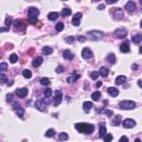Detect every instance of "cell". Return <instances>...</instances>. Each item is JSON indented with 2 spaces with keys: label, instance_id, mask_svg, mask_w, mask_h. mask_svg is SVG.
Wrapping results in <instances>:
<instances>
[{
  "label": "cell",
  "instance_id": "f907efd6",
  "mask_svg": "<svg viewBox=\"0 0 142 142\" xmlns=\"http://www.w3.org/2000/svg\"><path fill=\"white\" fill-rule=\"evenodd\" d=\"M11 100H12V94H11V93L7 94V101H8V102H10Z\"/></svg>",
  "mask_w": 142,
  "mask_h": 142
},
{
  "label": "cell",
  "instance_id": "bcb514c9",
  "mask_svg": "<svg viewBox=\"0 0 142 142\" xmlns=\"http://www.w3.org/2000/svg\"><path fill=\"white\" fill-rule=\"evenodd\" d=\"M103 113H104V114H107L108 117H112L113 116V112L111 110H103Z\"/></svg>",
  "mask_w": 142,
  "mask_h": 142
},
{
  "label": "cell",
  "instance_id": "7dc6e473",
  "mask_svg": "<svg viewBox=\"0 0 142 142\" xmlns=\"http://www.w3.org/2000/svg\"><path fill=\"white\" fill-rule=\"evenodd\" d=\"M119 142H129V139H128V137H125V135H123V137L120 138V140H119Z\"/></svg>",
  "mask_w": 142,
  "mask_h": 142
},
{
  "label": "cell",
  "instance_id": "d590c367",
  "mask_svg": "<svg viewBox=\"0 0 142 142\" xmlns=\"http://www.w3.org/2000/svg\"><path fill=\"white\" fill-rule=\"evenodd\" d=\"M44 97H46V98H50V97L52 96V90H51L50 88H47V89H44Z\"/></svg>",
  "mask_w": 142,
  "mask_h": 142
},
{
  "label": "cell",
  "instance_id": "2e32d148",
  "mask_svg": "<svg viewBox=\"0 0 142 142\" xmlns=\"http://www.w3.org/2000/svg\"><path fill=\"white\" fill-rule=\"evenodd\" d=\"M79 78H80V75H78V73H73V75L69 76V77L67 78V81H68V83H73V82H76Z\"/></svg>",
  "mask_w": 142,
  "mask_h": 142
},
{
  "label": "cell",
  "instance_id": "db71d44e",
  "mask_svg": "<svg viewBox=\"0 0 142 142\" xmlns=\"http://www.w3.org/2000/svg\"><path fill=\"white\" fill-rule=\"evenodd\" d=\"M101 84H102V83H101V82H100V81H98V82H97V83H96V87H97V88H99V87H101Z\"/></svg>",
  "mask_w": 142,
  "mask_h": 142
},
{
  "label": "cell",
  "instance_id": "681fc988",
  "mask_svg": "<svg viewBox=\"0 0 142 142\" xmlns=\"http://www.w3.org/2000/svg\"><path fill=\"white\" fill-rule=\"evenodd\" d=\"M118 0H107V3L108 5H112V3H116Z\"/></svg>",
  "mask_w": 142,
  "mask_h": 142
},
{
  "label": "cell",
  "instance_id": "f546056e",
  "mask_svg": "<svg viewBox=\"0 0 142 142\" xmlns=\"http://www.w3.org/2000/svg\"><path fill=\"white\" fill-rule=\"evenodd\" d=\"M120 121H121V117L120 116H116L114 118L112 119V125H119L120 124Z\"/></svg>",
  "mask_w": 142,
  "mask_h": 142
},
{
  "label": "cell",
  "instance_id": "4316f807",
  "mask_svg": "<svg viewBox=\"0 0 142 142\" xmlns=\"http://www.w3.org/2000/svg\"><path fill=\"white\" fill-rule=\"evenodd\" d=\"M22 76H23L26 79H30V78L32 77V72L29 69H24L23 71H22Z\"/></svg>",
  "mask_w": 142,
  "mask_h": 142
},
{
  "label": "cell",
  "instance_id": "816d5d0a",
  "mask_svg": "<svg viewBox=\"0 0 142 142\" xmlns=\"http://www.w3.org/2000/svg\"><path fill=\"white\" fill-rule=\"evenodd\" d=\"M78 39H79V41H82V42H83V41H86V38H84V37H78Z\"/></svg>",
  "mask_w": 142,
  "mask_h": 142
},
{
  "label": "cell",
  "instance_id": "9a60e30c",
  "mask_svg": "<svg viewBox=\"0 0 142 142\" xmlns=\"http://www.w3.org/2000/svg\"><path fill=\"white\" fill-rule=\"evenodd\" d=\"M46 106H47V104L44 103V99H42V100H39V101L36 102L37 109H38V110H40V111H44V110H46Z\"/></svg>",
  "mask_w": 142,
  "mask_h": 142
},
{
  "label": "cell",
  "instance_id": "5b68a950",
  "mask_svg": "<svg viewBox=\"0 0 142 142\" xmlns=\"http://www.w3.org/2000/svg\"><path fill=\"white\" fill-rule=\"evenodd\" d=\"M127 29L125 28H118V29L114 30V36L119 39H122V38H125L127 37Z\"/></svg>",
  "mask_w": 142,
  "mask_h": 142
},
{
  "label": "cell",
  "instance_id": "6f0895ef",
  "mask_svg": "<svg viewBox=\"0 0 142 142\" xmlns=\"http://www.w3.org/2000/svg\"><path fill=\"white\" fill-rule=\"evenodd\" d=\"M132 69H137V66H135V65H132Z\"/></svg>",
  "mask_w": 142,
  "mask_h": 142
},
{
  "label": "cell",
  "instance_id": "277c9868",
  "mask_svg": "<svg viewBox=\"0 0 142 142\" xmlns=\"http://www.w3.org/2000/svg\"><path fill=\"white\" fill-rule=\"evenodd\" d=\"M62 102V92L60 90H55V97H53V104L55 106H59Z\"/></svg>",
  "mask_w": 142,
  "mask_h": 142
},
{
  "label": "cell",
  "instance_id": "7c38bea8",
  "mask_svg": "<svg viewBox=\"0 0 142 142\" xmlns=\"http://www.w3.org/2000/svg\"><path fill=\"white\" fill-rule=\"evenodd\" d=\"M125 10H127L128 12H133L135 9V3L134 1H128L127 3H125Z\"/></svg>",
  "mask_w": 142,
  "mask_h": 142
},
{
  "label": "cell",
  "instance_id": "52a82bcc",
  "mask_svg": "<svg viewBox=\"0 0 142 142\" xmlns=\"http://www.w3.org/2000/svg\"><path fill=\"white\" fill-rule=\"evenodd\" d=\"M81 55L83 59H87V60H89V59H91L92 57H93V53H92L91 49L89 48H83L81 51Z\"/></svg>",
  "mask_w": 142,
  "mask_h": 142
},
{
  "label": "cell",
  "instance_id": "9c48e42d",
  "mask_svg": "<svg viewBox=\"0 0 142 142\" xmlns=\"http://www.w3.org/2000/svg\"><path fill=\"white\" fill-rule=\"evenodd\" d=\"M122 125L124 128H127V129H131V128H133L135 125V121L132 120V119H125V120L123 121Z\"/></svg>",
  "mask_w": 142,
  "mask_h": 142
},
{
  "label": "cell",
  "instance_id": "8fae6325",
  "mask_svg": "<svg viewBox=\"0 0 142 142\" xmlns=\"http://www.w3.org/2000/svg\"><path fill=\"white\" fill-rule=\"evenodd\" d=\"M81 17H82L81 12H77V13H75L73 19H72V24H73V26H79V24H80V20H81Z\"/></svg>",
  "mask_w": 142,
  "mask_h": 142
},
{
  "label": "cell",
  "instance_id": "30bf717a",
  "mask_svg": "<svg viewBox=\"0 0 142 142\" xmlns=\"http://www.w3.org/2000/svg\"><path fill=\"white\" fill-rule=\"evenodd\" d=\"M113 15H114V18L117 20H121L123 18V11L121 8H116L113 10Z\"/></svg>",
  "mask_w": 142,
  "mask_h": 142
},
{
  "label": "cell",
  "instance_id": "f1b7e54d",
  "mask_svg": "<svg viewBox=\"0 0 142 142\" xmlns=\"http://www.w3.org/2000/svg\"><path fill=\"white\" fill-rule=\"evenodd\" d=\"M141 40H142V36L140 33H138V34H135V36H133L132 37V41L134 42V44H140L141 42Z\"/></svg>",
  "mask_w": 142,
  "mask_h": 142
},
{
  "label": "cell",
  "instance_id": "ab89813d",
  "mask_svg": "<svg viewBox=\"0 0 142 142\" xmlns=\"http://www.w3.org/2000/svg\"><path fill=\"white\" fill-rule=\"evenodd\" d=\"M98 76H99L98 71H92V72H90V78H91V79H93V80L98 79Z\"/></svg>",
  "mask_w": 142,
  "mask_h": 142
},
{
  "label": "cell",
  "instance_id": "74e56055",
  "mask_svg": "<svg viewBox=\"0 0 142 142\" xmlns=\"http://www.w3.org/2000/svg\"><path fill=\"white\" fill-rule=\"evenodd\" d=\"M112 139H113V137H112V134H110V133H107V134L103 137L104 142H111Z\"/></svg>",
  "mask_w": 142,
  "mask_h": 142
},
{
  "label": "cell",
  "instance_id": "d6986e66",
  "mask_svg": "<svg viewBox=\"0 0 142 142\" xmlns=\"http://www.w3.org/2000/svg\"><path fill=\"white\" fill-rule=\"evenodd\" d=\"M108 93L111 97H117L119 94V90L114 87H110V88H108Z\"/></svg>",
  "mask_w": 142,
  "mask_h": 142
},
{
  "label": "cell",
  "instance_id": "484cf974",
  "mask_svg": "<svg viewBox=\"0 0 142 142\" xmlns=\"http://www.w3.org/2000/svg\"><path fill=\"white\" fill-rule=\"evenodd\" d=\"M52 51H53V49L51 48V47H49V46H46V47H44V48H42V52H44V55H51V53H52Z\"/></svg>",
  "mask_w": 142,
  "mask_h": 142
},
{
  "label": "cell",
  "instance_id": "e575fe53",
  "mask_svg": "<svg viewBox=\"0 0 142 142\" xmlns=\"http://www.w3.org/2000/svg\"><path fill=\"white\" fill-rule=\"evenodd\" d=\"M10 62L11 63H16L18 61V55H16V53H12V55H10Z\"/></svg>",
  "mask_w": 142,
  "mask_h": 142
},
{
  "label": "cell",
  "instance_id": "cb8c5ba5",
  "mask_svg": "<svg viewBox=\"0 0 142 142\" xmlns=\"http://www.w3.org/2000/svg\"><path fill=\"white\" fill-rule=\"evenodd\" d=\"M42 58L41 57H37L36 59H33V61H32V66L33 67H39V66H41V63H42Z\"/></svg>",
  "mask_w": 142,
  "mask_h": 142
},
{
  "label": "cell",
  "instance_id": "6da1fadb",
  "mask_svg": "<svg viewBox=\"0 0 142 142\" xmlns=\"http://www.w3.org/2000/svg\"><path fill=\"white\" fill-rule=\"evenodd\" d=\"M76 130L80 133H87V134H90L94 131V127L92 124H89V123H77L75 125Z\"/></svg>",
  "mask_w": 142,
  "mask_h": 142
},
{
  "label": "cell",
  "instance_id": "7bdbcfd3",
  "mask_svg": "<svg viewBox=\"0 0 142 142\" xmlns=\"http://www.w3.org/2000/svg\"><path fill=\"white\" fill-rule=\"evenodd\" d=\"M5 23H6V27L9 28V27L11 26V23H12V19L10 17H7V18H6V20H5Z\"/></svg>",
  "mask_w": 142,
  "mask_h": 142
},
{
  "label": "cell",
  "instance_id": "d6a6232c",
  "mask_svg": "<svg viewBox=\"0 0 142 142\" xmlns=\"http://www.w3.org/2000/svg\"><path fill=\"white\" fill-rule=\"evenodd\" d=\"M63 28H65V24H63V22H58V23L55 24V30H57L58 32L62 31Z\"/></svg>",
  "mask_w": 142,
  "mask_h": 142
},
{
  "label": "cell",
  "instance_id": "ee69618b",
  "mask_svg": "<svg viewBox=\"0 0 142 142\" xmlns=\"http://www.w3.org/2000/svg\"><path fill=\"white\" fill-rule=\"evenodd\" d=\"M65 41L67 44H72L73 41H75V38H73V37H67V38L65 39Z\"/></svg>",
  "mask_w": 142,
  "mask_h": 142
},
{
  "label": "cell",
  "instance_id": "5bb4252c",
  "mask_svg": "<svg viewBox=\"0 0 142 142\" xmlns=\"http://www.w3.org/2000/svg\"><path fill=\"white\" fill-rule=\"evenodd\" d=\"M16 93H17V96L20 97V98H24V97H27V94H28V89H26V88H20V89H17Z\"/></svg>",
  "mask_w": 142,
  "mask_h": 142
},
{
  "label": "cell",
  "instance_id": "1f68e13d",
  "mask_svg": "<svg viewBox=\"0 0 142 142\" xmlns=\"http://www.w3.org/2000/svg\"><path fill=\"white\" fill-rule=\"evenodd\" d=\"M40 83L42 84V86H49V84L51 83V81L48 79V78H41V79H40Z\"/></svg>",
  "mask_w": 142,
  "mask_h": 142
},
{
  "label": "cell",
  "instance_id": "f35d334b",
  "mask_svg": "<svg viewBox=\"0 0 142 142\" xmlns=\"http://www.w3.org/2000/svg\"><path fill=\"white\" fill-rule=\"evenodd\" d=\"M7 77H6L3 73H0V84H3V83H7Z\"/></svg>",
  "mask_w": 142,
  "mask_h": 142
},
{
  "label": "cell",
  "instance_id": "7a4b0ae2",
  "mask_svg": "<svg viewBox=\"0 0 142 142\" xmlns=\"http://www.w3.org/2000/svg\"><path fill=\"white\" fill-rule=\"evenodd\" d=\"M88 38L90 40H93V41H97V40H101L102 38L104 37V33L102 31H98V30H92V31H89L88 32Z\"/></svg>",
  "mask_w": 142,
  "mask_h": 142
},
{
  "label": "cell",
  "instance_id": "11a10c76",
  "mask_svg": "<svg viewBox=\"0 0 142 142\" xmlns=\"http://www.w3.org/2000/svg\"><path fill=\"white\" fill-rule=\"evenodd\" d=\"M12 83H13V81H7V84H8V86H12Z\"/></svg>",
  "mask_w": 142,
  "mask_h": 142
},
{
  "label": "cell",
  "instance_id": "3957f363",
  "mask_svg": "<svg viewBox=\"0 0 142 142\" xmlns=\"http://www.w3.org/2000/svg\"><path fill=\"white\" fill-rule=\"evenodd\" d=\"M119 107L121 109H124V110H132L135 108V102L130 101V100H123L119 103Z\"/></svg>",
  "mask_w": 142,
  "mask_h": 142
},
{
  "label": "cell",
  "instance_id": "8992f818",
  "mask_svg": "<svg viewBox=\"0 0 142 142\" xmlns=\"http://www.w3.org/2000/svg\"><path fill=\"white\" fill-rule=\"evenodd\" d=\"M39 16V10L34 7H30L28 9V17L29 19H37V17Z\"/></svg>",
  "mask_w": 142,
  "mask_h": 142
},
{
  "label": "cell",
  "instance_id": "4fadbf2b",
  "mask_svg": "<svg viewBox=\"0 0 142 142\" xmlns=\"http://www.w3.org/2000/svg\"><path fill=\"white\" fill-rule=\"evenodd\" d=\"M120 51H121V52H123V53L130 52V44H129V42H128V41L123 42V44L120 46Z\"/></svg>",
  "mask_w": 142,
  "mask_h": 142
},
{
  "label": "cell",
  "instance_id": "8d00e7d4",
  "mask_svg": "<svg viewBox=\"0 0 142 142\" xmlns=\"http://www.w3.org/2000/svg\"><path fill=\"white\" fill-rule=\"evenodd\" d=\"M55 131L53 130V129H49V130L46 132V137H48V138L55 137Z\"/></svg>",
  "mask_w": 142,
  "mask_h": 142
},
{
  "label": "cell",
  "instance_id": "b9f144b4",
  "mask_svg": "<svg viewBox=\"0 0 142 142\" xmlns=\"http://www.w3.org/2000/svg\"><path fill=\"white\" fill-rule=\"evenodd\" d=\"M68 134L66 132H62V133H60V135H59V139L60 140H62V141H66V140H68Z\"/></svg>",
  "mask_w": 142,
  "mask_h": 142
},
{
  "label": "cell",
  "instance_id": "836d02e7",
  "mask_svg": "<svg viewBox=\"0 0 142 142\" xmlns=\"http://www.w3.org/2000/svg\"><path fill=\"white\" fill-rule=\"evenodd\" d=\"M61 15H62L63 17H67V16L71 15V9H69V8H65V9H62Z\"/></svg>",
  "mask_w": 142,
  "mask_h": 142
},
{
  "label": "cell",
  "instance_id": "7402d4cb",
  "mask_svg": "<svg viewBox=\"0 0 142 142\" xmlns=\"http://www.w3.org/2000/svg\"><path fill=\"white\" fill-rule=\"evenodd\" d=\"M99 75L101 76V77H107L109 75V69L106 67H101L100 70H99Z\"/></svg>",
  "mask_w": 142,
  "mask_h": 142
},
{
  "label": "cell",
  "instance_id": "4dcf8cb0",
  "mask_svg": "<svg viewBox=\"0 0 142 142\" xmlns=\"http://www.w3.org/2000/svg\"><path fill=\"white\" fill-rule=\"evenodd\" d=\"M13 26H15L17 29H23V27H24L23 24L21 23L20 20H15V21H13Z\"/></svg>",
  "mask_w": 142,
  "mask_h": 142
},
{
  "label": "cell",
  "instance_id": "e0dca14e",
  "mask_svg": "<svg viewBox=\"0 0 142 142\" xmlns=\"http://www.w3.org/2000/svg\"><path fill=\"white\" fill-rule=\"evenodd\" d=\"M82 107H83L84 112H89L92 109V107H93V103H92L91 101H86V102H83V106Z\"/></svg>",
  "mask_w": 142,
  "mask_h": 142
},
{
  "label": "cell",
  "instance_id": "f6af8a7d",
  "mask_svg": "<svg viewBox=\"0 0 142 142\" xmlns=\"http://www.w3.org/2000/svg\"><path fill=\"white\" fill-rule=\"evenodd\" d=\"M63 70H65V69H63L62 66H59V67H57V69H55V72H57V73H62Z\"/></svg>",
  "mask_w": 142,
  "mask_h": 142
},
{
  "label": "cell",
  "instance_id": "ffe728a7",
  "mask_svg": "<svg viewBox=\"0 0 142 142\" xmlns=\"http://www.w3.org/2000/svg\"><path fill=\"white\" fill-rule=\"evenodd\" d=\"M73 57H75V55H73V53L71 52L70 50H65V51H63V58H65V59H67V60H72Z\"/></svg>",
  "mask_w": 142,
  "mask_h": 142
},
{
  "label": "cell",
  "instance_id": "ba28073f",
  "mask_svg": "<svg viewBox=\"0 0 142 142\" xmlns=\"http://www.w3.org/2000/svg\"><path fill=\"white\" fill-rule=\"evenodd\" d=\"M13 108H15V110H16V113H17L18 116H19V118L23 119V116H24V109L22 108V107H20L19 103H13Z\"/></svg>",
  "mask_w": 142,
  "mask_h": 142
},
{
  "label": "cell",
  "instance_id": "60d3db41",
  "mask_svg": "<svg viewBox=\"0 0 142 142\" xmlns=\"http://www.w3.org/2000/svg\"><path fill=\"white\" fill-rule=\"evenodd\" d=\"M8 68V65L6 62H2V63H0V72H2V71H6Z\"/></svg>",
  "mask_w": 142,
  "mask_h": 142
},
{
  "label": "cell",
  "instance_id": "680465c9",
  "mask_svg": "<svg viewBox=\"0 0 142 142\" xmlns=\"http://www.w3.org/2000/svg\"><path fill=\"white\" fill-rule=\"evenodd\" d=\"M134 142H141V140H140V139H135Z\"/></svg>",
  "mask_w": 142,
  "mask_h": 142
},
{
  "label": "cell",
  "instance_id": "d4e9b609",
  "mask_svg": "<svg viewBox=\"0 0 142 142\" xmlns=\"http://www.w3.org/2000/svg\"><path fill=\"white\" fill-rule=\"evenodd\" d=\"M59 17V13L58 12H50L48 15V19L50 20V21H53V20H57Z\"/></svg>",
  "mask_w": 142,
  "mask_h": 142
},
{
  "label": "cell",
  "instance_id": "ac0fdd59",
  "mask_svg": "<svg viewBox=\"0 0 142 142\" xmlns=\"http://www.w3.org/2000/svg\"><path fill=\"white\" fill-rule=\"evenodd\" d=\"M106 134H107V128L104 127V123H101L100 124V129H99V137L103 138Z\"/></svg>",
  "mask_w": 142,
  "mask_h": 142
},
{
  "label": "cell",
  "instance_id": "603a6c76",
  "mask_svg": "<svg viewBox=\"0 0 142 142\" xmlns=\"http://www.w3.org/2000/svg\"><path fill=\"white\" fill-rule=\"evenodd\" d=\"M125 81H127V78L124 76H118L116 78V84H123Z\"/></svg>",
  "mask_w": 142,
  "mask_h": 142
},
{
  "label": "cell",
  "instance_id": "83f0119b",
  "mask_svg": "<svg viewBox=\"0 0 142 142\" xmlns=\"http://www.w3.org/2000/svg\"><path fill=\"white\" fill-rule=\"evenodd\" d=\"M91 98H92L93 101H98V100H100V98H101V93H100L99 91H96L91 94Z\"/></svg>",
  "mask_w": 142,
  "mask_h": 142
},
{
  "label": "cell",
  "instance_id": "c3c4849f",
  "mask_svg": "<svg viewBox=\"0 0 142 142\" xmlns=\"http://www.w3.org/2000/svg\"><path fill=\"white\" fill-rule=\"evenodd\" d=\"M5 31H9V28H8V27H3V28H0V32H5Z\"/></svg>",
  "mask_w": 142,
  "mask_h": 142
},
{
  "label": "cell",
  "instance_id": "9f6ffc18",
  "mask_svg": "<svg viewBox=\"0 0 142 142\" xmlns=\"http://www.w3.org/2000/svg\"><path fill=\"white\" fill-rule=\"evenodd\" d=\"M138 86H139V87H141V80H139V81H138Z\"/></svg>",
  "mask_w": 142,
  "mask_h": 142
},
{
  "label": "cell",
  "instance_id": "f5cc1de1",
  "mask_svg": "<svg viewBox=\"0 0 142 142\" xmlns=\"http://www.w3.org/2000/svg\"><path fill=\"white\" fill-rule=\"evenodd\" d=\"M98 9H99V10H103V9H104V5H99Z\"/></svg>",
  "mask_w": 142,
  "mask_h": 142
},
{
  "label": "cell",
  "instance_id": "44dd1931",
  "mask_svg": "<svg viewBox=\"0 0 142 142\" xmlns=\"http://www.w3.org/2000/svg\"><path fill=\"white\" fill-rule=\"evenodd\" d=\"M107 60H108V62H110L111 65H114V63H116V55H114V53H109V55H107Z\"/></svg>",
  "mask_w": 142,
  "mask_h": 142
}]
</instances>
